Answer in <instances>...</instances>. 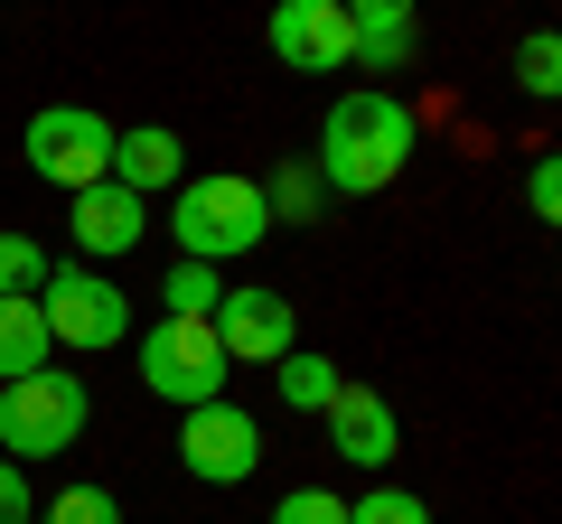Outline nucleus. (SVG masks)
I'll return each mask as SVG.
<instances>
[{"label": "nucleus", "instance_id": "9", "mask_svg": "<svg viewBox=\"0 0 562 524\" xmlns=\"http://www.w3.org/2000/svg\"><path fill=\"white\" fill-rule=\"evenodd\" d=\"M216 346H225V365H262V375H272L281 356H291V346H301V328H291V300H281V291H225L216 300Z\"/></svg>", "mask_w": 562, "mask_h": 524}, {"label": "nucleus", "instance_id": "19", "mask_svg": "<svg viewBox=\"0 0 562 524\" xmlns=\"http://www.w3.org/2000/svg\"><path fill=\"white\" fill-rule=\"evenodd\" d=\"M29 524H122V505H113V487L85 478V487H57V497H47Z\"/></svg>", "mask_w": 562, "mask_h": 524}, {"label": "nucleus", "instance_id": "17", "mask_svg": "<svg viewBox=\"0 0 562 524\" xmlns=\"http://www.w3.org/2000/svg\"><path fill=\"white\" fill-rule=\"evenodd\" d=\"M225 282L206 272V262H169V282H160V319H216Z\"/></svg>", "mask_w": 562, "mask_h": 524}, {"label": "nucleus", "instance_id": "1", "mask_svg": "<svg viewBox=\"0 0 562 524\" xmlns=\"http://www.w3.org/2000/svg\"><path fill=\"white\" fill-rule=\"evenodd\" d=\"M413 103L403 94H384V84H357V94H338L328 103V122H319V187L328 197H375V187H394L403 169H413Z\"/></svg>", "mask_w": 562, "mask_h": 524}, {"label": "nucleus", "instance_id": "23", "mask_svg": "<svg viewBox=\"0 0 562 524\" xmlns=\"http://www.w3.org/2000/svg\"><path fill=\"white\" fill-rule=\"evenodd\" d=\"M525 206H535L543 225L562 216V169H553V160H535V169H525Z\"/></svg>", "mask_w": 562, "mask_h": 524}, {"label": "nucleus", "instance_id": "11", "mask_svg": "<svg viewBox=\"0 0 562 524\" xmlns=\"http://www.w3.org/2000/svg\"><path fill=\"white\" fill-rule=\"evenodd\" d=\"M113 187H132L140 206H150V187H179L188 179V141L169 132V122H132V132H113V169H103Z\"/></svg>", "mask_w": 562, "mask_h": 524}, {"label": "nucleus", "instance_id": "22", "mask_svg": "<svg viewBox=\"0 0 562 524\" xmlns=\"http://www.w3.org/2000/svg\"><path fill=\"white\" fill-rule=\"evenodd\" d=\"M272 524H347V497H328V487H281Z\"/></svg>", "mask_w": 562, "mask_h": 524}, {"label": "nucleus", "instance_id": "12", "mask_svg": "<svg viewBox=\"0 0 562 524\" xmlns=\"http://www.w3.org/2000/svg\"><path fill=\"white\" fill-rule=\"evenodd\" d=\"M140 235H150V206H140L132 187H113V179H103V187H85V197H76V243H85L94 262L132 253Z\"/></svg>", "mask_w": 562, "mask_h": 524}, {"label": "nucleus", "instance_id": "7", "mask_svg": "<svg viewBox=\"0 0 562 524\" xmlns=\"http://www.w3.org/2000/svg\"><path fill=\"white\" fill-rule=\"evenodd\" d=\"M179 468L198 487H244L262 468V422L244 403H198L179 412Z\"/></svg>", "mask_w": 562, "mask_h": 524}, {"label": "nucleus", "instance_id": "2", "mask_svg": "<svg viewBox=\"0 0 562 524\" xmlns=\"http://www.w3.org/2000/svg\"><path fill=\"white\" fill-rule=\"evenodd\" d=\"M169 235H179V262H244L272 225H262V187L216 169V179H179L169 187Z\"/></svg>", "mask_w": 562, "mask_h": 524}, {"label": "nucleus", "instance_id": "14", "mask_svg": "<svg viewBox=\"0 0 562 524\" xmlns=\"http://www.w3.org/2000/svg\"><path fill=\"white\" fill-rule=\"evenodd\" d=\"M254 187H262V225H319L328 216V187H319L310 160H281L272 179H254Z\"/></svg>", "mask_w": 562, "mask_h": 524}, {"label": "nucleus", "instance_id": "24", "mask_svg": "<svg viewBox=\"0 0 562 524\" xmlns=\"http://www.w3.org/2000/svg\"><path fill=\"white\" fill-rule=\"evenodd\" d=\"M29 515H38V497H29V468L0 459V524H29Z\"/></svg>", "mask_w": 562, "mask_h": 524}, {"label": "nucleus", "instance_id": "21", "mask_svg": "<svg viewBox=\"0 0 562 524\" xmlns=\"http://www.w3.org/2000/svg\"><path fill=\"white\" fill-rule=\"evenodd\" d=\"M347 524H431V505H422L413 487H366V497L347 505Z\"/></svg>", "mask_w": 562, "mask_h": 524}, {"label": "nucleus", "instance_id": "4", "mask_svg": "<svg viewBox=\"0 0 562 524\" xmlns=\"http://www.w3.org/2000/svg\"><path fill=\"white\" fill-rule=\"evenodd\" d=\"M225 346H216V328L206 319H150L140 328V384L160 394V403H179V412H198V403H225Z\"/></svg>", "mask_w": 562, "mask_h": 524}, {"label": "nucleus", "instance_id": "6", "mask_svg": "<svg viewBox=\"0 0 562 524\" xmlns=\"http://www.w3.org/2000/svg\"><path fill=\"white\" fill-rule=\"evenodd\" d=\"M38 328H47V346L103 356V346L132 338V291L103 282V272H47L38 282Z\"/></svg>", "mask_w": 562, "mask_h": 524}, {"label": "nucleus", "instance_id": "16", "mask_svg": "<svg viewBox=\"0 0 562 524\" xmlns=\"http://www.w3.org/2000/svg\"><path fill=\"white\" fill-rule=\"evenodd\" d=\"M272 384H281V403H291V412H328V403H338V365H328V356H310V346H291V356H281L272 365Z\"/></svg>", "mask_w": 562, "mask_h": 524}, {"label": "nucleus", "instance_id": "3", "mask_svg": "<svg viewBox=\"0 0 562 524\" xmlns=\"http://www.w3.org/2000/svg\"><path fill=\"white\" fill-rule=\"evenodd\" d=\"M85 422H94V394H85V375H57V365H38V375L0 384V459H10V468L76 449V441H85Z\"/></svg>", "mask_w": 562, "mask_h": 524}, {"label": "nucleus", "instance_id": "15", "mask_svg": "<svg viewBox=\"0 0 562 524\" xmlns=\"http://www.w3.org/2000/svg\"><path fill=\"white\" fill-rule=\"evenodd\" d=\"M38 365H57V346L38 328V300H0V384L38 375Z\"/></svg>", "mask_w": 562, "mask_h": 524}, {"label": "nucleus", "instance_id": "10", "mask_svg": "<svg viewBox=\"0 0 562 524\" xmlns=\"http://www.w3.org/2000/svg\"><path fill=\"white\" fill-rule=\"evenodd\" d=\"M328 422V449H338L347 468H384L403 449V431H394V403H384L375 384H338V403L319 412Z\"/></svg>", "mask_w": 562, "mask_h": 524}, {"label": "nucleus", "instance_id": "18", "mask_svg": "<svg viewBox=\"0 0 562 524\" xmlns=\"http://www.w3.org/2000/svg\"><path fill=\"white\" fill-rule=\"evenodd\" d=\"M57 262L38 253V235H0V300H38V282Z\"/></svg>", "mask_w": 562, "mask_h": 524}, {"label": "nucleus", "instance_id": "8", "mask_svg": "<svg viewBox=\"0 0 562 524\" xmlns=\"http://www.w3.org/2000/svg\"><path fill=\"white\" fill-rule=\"evenodd\" d=\"M262 38H272V57L291 66V76H338V66L357 57V20H347V0H281Z\"/></svg>", "mask_w": 562, "mask_h": 524}, {"label": "nucleus", "instance_id": "20", "mask_svg": "<svg viewBox=\"0 0 562 524\" xmlns=\"http://www.w3.org/2000/svg\"><path fill=\"white\" fill-rule=\"evenodd\" d=\"M516 84H525L535 103H553V94H562V47H553V29H535V38L516 47Z\"/></svg>", "mask_w": 562, "mask_h": 524}, {"label": "nucleus", "instance_id": "13", "mask_svg": "<svg viewBox=\"0 0 562 524\" xmlns=\"http://www.w3.org/2000/svg\"><path fill=\"white\" fill-rule=\"evenodd\" d=\"M347 20H357V76H403V66H413V10H403V0H357V10H347Z\"/></svg>", "mask_w": 562, "mask_h": 524}, {"label": "nucleus", "instance_id": "5", "mask_svg": "<svg viewBox=\"0 0 562 524\" xmlns=\"http://www.w3.org/2000/svg\"><path fill=\"white\" fill-rule=\"evenodd\" d=\"M20 150H29V169H38L47 187L85 197V187H103V169H113V122H103L94 103H47V113H29Z\"/></svg>", "mask_w": 562, "mask_h": 524}]
</instances>
